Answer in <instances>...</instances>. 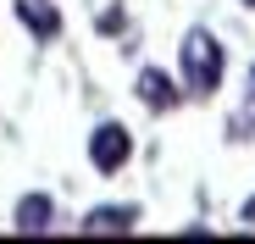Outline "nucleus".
<instances>
[{
	"label": "nucleus",
	"mask_w": 255,
	"mask_h": 244,
	"mask_svg": "<svg viewBox=\"0 0 255 244\" xmlns=\"http://www.w3.org/2000/svg\"><path fill=\"white\" fill-rule=\"evenodd\" d=\"M178 67H183V95L211 100V95L222 89V78H228V45L200 22V28L183 33V45H178Z\"/></svg>",
	"instance_id": "1"
},
{
	"label": "nucleus",
	"mask_w": 255,
	"mask_h": 244,
	"mask_svg": "<svg viewBox=\"0 0 255 244\" xmlns=\"http://www.w3.org/2000/svg\"><path fill=\"white\" fill-rule=\"evenodd\" d=\"M128 161H133V133L122 128V122H100V128L89 133V167L95 172H122Z\"/></svg>",
	"instance_id": "2"
},
{
	"label": "nucleus",
	"mask_w": 255,
	"mask_h": 244,
	"mask_svg": "<svg viewBox=\"0 0 255 244\" xmlns=\"http://www.w3.org/2000/svg\"><path fill=\"white\" fill-rule=\"evenodd\" d=\"M133 89H139V100H144L150 111H178V106L189 100L178 78H166V67H144V72L133 78Z\"/></svg>",
	"instance_id": "3"
},
{
	"label": "nucleus",
	"mask_w": 255,
	"mask_h": 244,
	"mask_svg": "<svg viewBox=\"0 0 255 244\" xmlns=\"http://www.w3.org/2000/svg\"><path fill=\"white\" fill-rule=\"evenodd\" d=\"M11 11H17V22L39 39V45L61 39V11H56V0H11Z\"/></svg>",
	"instance_id": "4"
},
{
	"label": "nucleus",
	"mask_w": 255,
	"mask_h": 244,
	"mask_svg": "<svg viewBox=\"0 0 255 244\" xmlns=\"http://www.w3.org/2000/svg\"><path fill=\"white\" fill-rule=\"evenodd\" d=\"M139 222V206H95L89 217L78 222V233H89V239H111V233H133Z\"/></svg>",
	"instance_id": "5"
},
{
	"label": "nucleus",
	"mask_w": 255,
	"mask_h": 244,
	"mask_svg": "<svg viewBox=\"0 0 255 244\" xmlns=\"http://www.w3.org/2000/svg\"><path fill=\"white\" fill-rule=\"evenodd\" d=\"M11 228L17 233H50L56 228V200L50 194H22L17 211H11Z\"/></svg>",
	"instance_id": "6"
},
{
	"label": "nucleus",
	"mask_w": 255,
	"mask_h": 244,
	"mask_svg": "<svg viewBox=\"0 0 255 244\" xmlns=\"http://www.w3.org/2000/svg\"><path fill=\"white\" fill-rule=\"evenodd\" d=\"M228 139H233V144H250V139H255V106H244L239 117H228Z\"/></svg>",
	"instance_id": "7"
},
{
	"label": "nucleus",
	"mask_w": 255,
	"mask_h": 244,
	"mask_svg": "<svg viewBox=\"0 0 255 244\" xmlns=\"http://www.w3.org/2000/svg\"><path fill=\"white\" fill-rule=\"evenodd\" d=\"M239 217H244V228H255V194L244 200V211H239Z\"/></svg>",
	"instance_id": "8"
},
{
	"label": "nucleus",
	"mask_w": 255,
	"mask_h": 244,
	"mask_svg": "<svg viewBox=\"0 0 255 244\" xmlns=\"http://www.w3.org/2000/svg\"><path fill=\"white\" fill-rule=\"evenodd\" d=\"M244 106H255V67H250V100H244Z\"/></svg>",
	"instance_id": "9"
},
{
	"label": "nucleus",
	"mask_w": 255,
	"mask_h": 244,
	"mask_svg": "<svg viewBox=\"0 0 255 244\" xmlns=\"http://www.w3.org/2000/svg\"><path fill=\"white\" fill-rule=\"evenodd\" d=\"M239 6H255V0H239Z\"/></svg>",
	"instance_id": "10"
}]
</instances>
